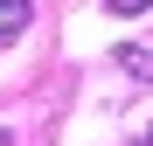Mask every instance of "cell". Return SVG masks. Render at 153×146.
Wrapping results in <instances>:
<instances>
[{
    "label": "cell",
    "instance_id": "6da1fadb",
    "mask_svg": "<svg viewBox=\"0 0 153 146\" xmlns=\"http://www.w3.org/2000/svg\"><path fill=\"white\" fill-rule=\"evenodd\" d=\"M28 14H35V0H0V49L28 28Z\"/></svg>",
    "mask_w": 153,
    "mask_h": 146
},
{
    "label": "cell",
    "instance_id": "7a4b0ae2",
    "mask_svg": "<svg viewBox=\"0 0 153 146\" xmlns=\"http://www.w3.org/2000/svg\"><path fill=\"white\" fill-rule=\"evenodd\" d=\"M118 63L132 70V77H153V56H146V49H118Z\"/></svg>",
    "mask_w": 153,
    "mask_h": 146
},
{
    "label": "cell",
    "instance_id": "3957f363",
    "mask_svg": "<svg viewBox=\"0 0 153 146\" xmlns=\"http://www.w3.org/2000/svg\"><path fill=\"white\" fill-rule=\"evenodd\" d=\"M111 14H153V0H105Z\"/></svg>",
    "mask_w": 153,
    "mask_h": 146
},
{
    "label": "cell",
    "instance_id": "277c9868",
    "mask_svg": "<svg viewBox=\"0 0 153 146\" xmlns=\"http://www.w3.org/2000/svg\"><path fill=\"white\" fill-rule=\"evenodd\" d=\"M139 146H153V125H146V139H139Z\"/></svg>",
    "mask_w": 153,
    "mask_h": 146
}]
</instances>
